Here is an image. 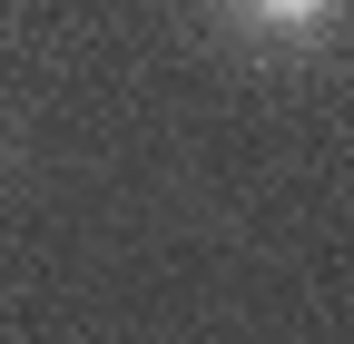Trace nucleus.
I'll return each mask as SVG.
<instances>
[{
    "label": "nucleus",
    "mask_w": 354,
    "mask_h": 344,
    "mask_svg": "<svg viewBox=\"0 0 354 344\" xmlns=\"http://www.w3.org/2000/svg\"><path fill=\"white\" fill-rule=\"evenodd\" d=\"M256 10H266V20H315L325 0H256Z\"/></svg>",
    "instance_id": "obj_1"
}]
</instances>
